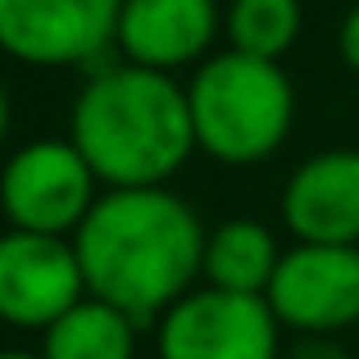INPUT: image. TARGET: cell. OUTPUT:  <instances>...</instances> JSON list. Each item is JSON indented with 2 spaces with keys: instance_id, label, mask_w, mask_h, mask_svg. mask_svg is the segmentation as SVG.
<instances>
[{
  "instance_id": "5",
  "label": "cell",
  "mask_w": 359,
  "mask_h": 359,
  "mask_svg": "<svg viewBox=\"0 0 359 359\" xmlns=\"http://www.w3.org/2000/svg\"><path fill=\"white\" fill-rule=\"evenodd\" d=\"M282 332L269 296L191 287L155 318L159 359H282Z\"/></svg>"
},
{
  "instance_id": "14",
  "label": "cell",
  "mask_w": 359,
  "mask_h": 359,
  "mask_svg": "<svg viewBox=\"0 0 359 359\" xmlns=\"http://www.w3.org/2000/svg\"><path fill=\"white\" fill-rule=\"evenodd\" d=\"M282 359H359V355H351L337 337H296L282 351Z\"/></svg>"
},
{
  "instance_id": "12",
  "label": "cell",
  "mask_w": 359,
  "mask_h": 359,
  "mask_svg": "<svg viewBox=\"0 0 359 359\" xmlns=\"http://www.w3.org/2000/svg\"><path fill=\"white\" fill-rule=\"evenodd\" d=\"M137 318L87 296L41 332V359H137Z\"/></svg>"
},
{
  "instance_id": "11",
  "label": "cell",
  "mask_w": 359,
  "mask_h": 359,
  "mask_svg": "<svg viewBox=\"0 0 359 359\" xmlns=\"http://www.w3.org/2000/svg\"><path fill=\"white\" fill-rule=\"evenodd\" d=\"M282 255L287 250L259 219L237 214V219H223L219 228H210V237H205L201 282L219 291H241V296H269Z\"/></svg>"
},
{
  "instance_id": "7",
  "label": "cell",
  "mask_w": 359,
  "mask_h": 359,
  "mask_svg": "<svg viewBox=\"0 0 359 359\" xmlns=\"http://www.w3.org/2000/svg\"><path fill=\"white\" fill-rule=\"evenodd\" d=\"M278 323L296 337H337L359 323V245H287L269 287Z\"/></svg>"
},
{
  "instance_id": "10",
  "label": "cell",
  "mask_w": 359,
  "mask_h": 359,
  "mask_svg": "<svg viewBox=\"0 0 359 359\" xmlns=\"http://www.w3.org/2000/svg\"><path fill=\"white\" fill-rule=\"evenodd\" d=\"M278 214L296 241L359 245V150L332 146L300 159L282 187Z\"/></svg>"
},
{
  "instance_id": "4",
  "label": "cell",
  "mask_w": 359,
  "mask_h": 359,
  "mask_svg": "<svg viewBox=\"0 0 359 359\" xmlns=\"http://www.w3.org/2000/svg\"><path fill=\"white\" fill-rule=\"evenodd\" d=\"M100 187L105 182L69 137H32L9 155L0 177V205L14 232L73 237L105 196Z\"/></svg>"
},
{
  "instance_id": "15",
  "label": "cell",
  "mask_w": 359,
  "mask_h": 359,
  "mask_svg": "<svg viewBox=\"0 0 359 359\" xmlns=\"http://www.w3.org/2000/svg\"><path fill=\"white\" fill-rule=\"evenodd\" d=\"M337 55H341V64L359 78V5L341 18V27H337Z\"/></svg>"
},
{
  "instance_id": "1",
  "label": "cell",
  "mask_w": 359,
  "mask_h": 359,
  "mask_svg": "<svg viewBox=\"0 0 359 359\" xmlns=\"http://www.w3.org/2000/svg\"><path fill=\"white\" fill-rule=\"evenodd\" d=\"M205 237L210 228L173 187H109L73 232V245L91 296L137 323H155L201 287Z\"/></svg>"
},
{
  "instance_id": "13",
  "label": "cell",
  "mask_w": 359,
  "mask_h": 359,
  "mask_svg": "<svg viewBox=\"0 0 359 359\" xmlns=\"http://www.w3.org/2000/svg\"><path fill=\"white\" fill-rule=\"evenodd\" d=\"M305 5L300 0H228L223 5V41L228 50L282 64V55L300 41Z\"/></svg>"
},
{
  "instance_id": "9",
  "label": "cell",
  "mask_w": 359,
  "mask_h": 359,
  "mask_svg": "<svg viewBox=\"0 0 359 359\" xmlns=\"http://www.w3.org/2000/svg\"><path fill=\"white\" fill-rule=\"evenodd\" d=\"M223 32L219 0H123L118 60L155 73L201 69Z\"/></svg>"
},
{
  "instance_id": "8",
  "label": "cell",
  "mask_w": 359,
  "mask_h": 359,
  "mask_svg": "<svg viewBox=\"0 0 359 359\" xmlns=\"http://www.w3.org/2000/svg\"><path fill=\"white\" fill-rule=\"evenodd\" d=\"M87 296V273L73 237H41L14 228L0 237V318L9 327L46 332Z\"/></svg>"
},
{
  "instance_id": "16",
  "label": "cell",
  "mask_w": 359,
  "mask_h": 359,
  "mask_svg": "<svg viewBox=\"0 0 359 359\" xmlns=\"http://www.w3.org/2000/svg\"><path fill=\"white\" fill-rule=\"evenodd\" d=\"M0 359H41V351H18L14 346V351H0Z\"/></svg>"
},
{
  "instance_id": "3",
  "label": "cell",
  "mask_w": 359,
  "mask_h": 359,
  "mask_svg": "<svg viewBox=\"0 0 359 359\" xmlns=\"http://www.w3.org/2000/svg\"><path fill=\"white\" fill-rule=\"evenodd\" d=\"M182 82L196 150L210 155L214 164L250 168L287 146L291 123H296V87L282 64L223 46Z\"/></svg>"
},
{
  "instance_id": "2",
  "label": "cell",
  "mask_w": 359,
  "mask_h": 359,
  "mask_svg": "<svg viewBox=\"0 0 359 359\" xmlns=\"http://www.w3.org/2000/svg\"><path fill=\"white\" fill-rule=\"evenodd\" d=\"M69 141L109 187H168L196 155L187 82L141 64H100L69 105Z\"/></svg>"
},
{
  "instance_id": "6",
  "label": "cell",
  "mask_w": 359,
  "mask_h": 359,
  "mask_svg": "<svg viewBox=\"0 0 359 359\" xmlns=\"http://www.w3.org/2000/svg\"><path fill=\"white\" fill-rule=\"evenodd\" d=\"M123 0H0V46L27 69H91L118 46Z\"/></svg>"
}]
</instances>
